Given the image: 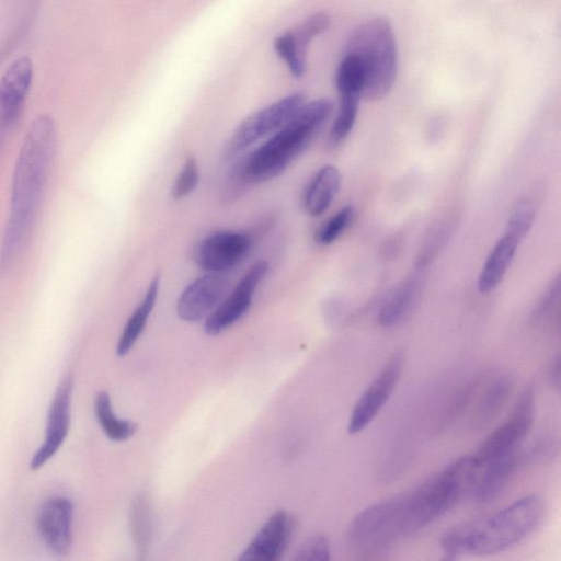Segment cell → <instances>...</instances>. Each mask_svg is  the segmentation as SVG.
Returning <instances> with one entry per match:
<instances>
[{"instance_id":"1","label":"cell","mask_w":561,"mask_h":561,"mask_svg":"<svg viewBox=\"0 0 561 561\" xmlns=\"http://www.w3.org/2000/svg\"><path fill=\"white\" fill-rule=\"evenodd\" d=\"M55 123L48 114L30 125L16 159L11 213L0 253V266H10L25 247L36 217L55 148Z\"/></svg>"},{"instance_id":"2","label":"cell","mask_w":561,"mask_h":561,"mask_svg":"<svg viewBox=\"0 0 561 561\" xmlns=\"http://www.w3.org/2000/svg\"><path fill=\"white\" fill-rule=\"evenodd\" d=\"M332 111L329 99L305 102L265 142L234 163L228 179L229 192L237 193L282 174L307 150Z\"/></svg>"},{"instance_id":"3","label":"cell","mask_w":561,"mask_h":561,"mask_svg":"<svg viewBox=\"0 0 561 561\" xmlns=\"http://www.w3.org/2000/svg\"><path fill=\"white\" fill-rule=\"evenodd\" d=\"M542 501L538 495L524 496L488 518L448 529L439 543L447 558L490 556L504 551L525 539L541 519Z\"/></svg>"},{"instance_id":"4","label":"cell","mask_w":561,"mask_h":561,"mask_svg":"<svg viewBox=\"0 0 561 561\" xmlns=\"http://www.w3.org/2000/svg\"><path fill=\"white\" fill-rule=\"evenodd\" d=\"M480 467L472 457H461L405 494V537L447 513L463 495L471 493Z\"/></svg>"},{"instance_id":"5","label":"cell","mask_w":561,"mask_h":561,"mask_svg":"<svg viewBox=\"0 0 561 561\" xmlns=\"http://www.w3.org/2000/svg\"><path fill=\"white\" fill-rule=\"evenodd\" d=\"M348 54L356 56L364 68L362 96L368 101L383 99L397 78L398 53L390 22L376 16L360 23L351 34Z\"/></svg>"},{"instance_id":"6","label":"cell","mask_w":561,"mask_h":561,"mask_svg":"<svg viewBox=\"0 0 561 561\" xmlns=\"http://www.w3.org/2000/svg\"><path fill=\"white\" fill-rule=\"evenodd\" d=\"M404 494L376 503L352 520L348 536L353 543L362 548H377L405 537Z\"/></svg>"},{"instance_id":"7","label":"cell","mask_w":561,"mask_h":561,"mask_svg":"<svg viewBox=\"0 0 561 561\" xmlns=\"http://www.w3.org/2000/svg\"><path fill=\"white\" fill-rule=\"evenodd\" d=\"M305 102V94L296 92L249 115L228 140L225 158L234 159L260 139L274 134Z\"/></svg>"},{"instance_id":"8","label":"cell","mask_w":561,"mask_h":561,"mask_svg":"<svg viewBox=\"0 0 561 561\" xmlns=\"http://www.w3.org/2000/svg\"><path fill=\"white\" fill-rule=\"evenodd\" d=\"M535 415L534 391L527 388L520 396L511 416L491 432L471 456L477 466L518 451L528 435Z\"/></svg>"},{"instance_id":"9","label":"cell","mask_w":561,"mask_h":561,"mask_svg":"<svg viewBox=\"0 0 561 561\" xmlns=\"http://www.w3.org/2000/svg\"><path fill=\"white\" fill-rule=\"evenodd\" d=\"M267 272V261L261 260L253 263L236 284L232 291L225 296L205 319V332L209 335H217L239 321L251 307L254 293Z\"/></svg>"},{"instance_id":"10","label":"cell","mask_w":561,"mask_h":561,"mask_svg":"<svg viewBox=\"0 0 561 561\" xmlns=\"http://www.w3.org/2000/svg\"><path fill=\"white\" fill-rule=\"evenodd\" d=\"M252 244V237L245 232L216 231L198 242L195 249V261L205 272L221 274L244 260Z\"/></svg>"},{"instance_id":"11","label":"cell","mask_w":561,"mask_h":561,"mask_svg":"<svg viewBox=\"0 0 561 561\" xmlns=\"http://www.w3.org/2000/svg\"><path fill=\"white\" fill-rule=\"evenodd\" d=\"M402 367V353L393 354L356 401L348 419V433L363 431L375 419L393 392Z\"/></svg>"},{"instance_id":"12","label":"cell","mask_w":561,"mask_h":561,"mask_svg":"<svg viewBox=\"0 0 561 561\" xmlns=\"http://www.w3.org/2000/svg\"><path fill=\"white\" fill-rule=\"evenodd\" d=\"M33 78L28 57L15 59L0 78V145L18 122Z\"/></svg>"},{"instance_id":"13","label":"cell","mask_w":561,"mask_h":561,"mask_svg":"<svg viewBox=\"0 0 561 561\" xmlns=\"http://www.w3.org/2000/svg\"><path fill=\"white\" fill-rule=\"evenodd\" d=\"M72 383L70 377H65L51 400L44 442L32 456L30 468L38 470L46 465L62 446L70 427V403Z\"/></svg>"},{"instance_id":"14","label":"cell","mask_w":561,"mask_h":561,"mask_svg":"<svg viewBox=\"0 0 561 561\" xmlns=\"http://www.w3.org/2000/svg\"><path fill=\"white\" fill-rule=\"evenodd\" d=\"M228 280L218 273H207L190 283L176 302L179 318L186 322L206 319L224 299Z\"/></svg>"},{"instance_id":"15","label":"cell","mask_w":561,"mask_h":561,"mask_svg":"<svg viewBox=\"0 0 561 561\" xmlns=\"http://www.w3.org/2000/svg\"><path fill=\"white\" fill-rule=\"evenodd\" d=\"M73 505L65 496L46 501L37 515L38 534L46 547L56 556H66L72 543Z\"/></svg>"},{"instance_id":"16","label":"cell","mask_w":561,"mask_h":561,"mask_svg":"<svg viewBox=\"0 0 561 561\" xmlns=\"http://www.w3.org/2000/svg\"><path fill=\"white\" fill-rule=\"evenodd\" d=\"M295 522L286 511L275 512L239 557L241 561H276L288 548Z\"/></svg>"},{"instance_id":"17","label":"cell","mask_w":561,"mask_h":561,"mask_svg":"<svg viewBox=\"0 0 561 561\" xmlns=\"http://www.w3.org/2000/svg\"><path fill=\"white\" fill-rule=\"evenodd\" d=\"M520 463L518 451L492 460L480 468L471 494L478 503H490L506 486Z\"/></svg>"},{"instance_id":"18","label":"cell","mask_w":561,"mask_h":561,"mask_svg":"<svg viewBox=\"0 0 561 561\" xmlns=\"http://www.w3.org/2000/svg\"><path fill=\"white\" fill-rule=\"evenodd\" d=\"M341 185V173L335 165L327 164L320 168L307 185L302 195V208L318 217L325 213Z\"/></svg>"},{"instance_id":"19","label":"cell","mask_w":561,"mask_h":561,"mask_svg":"<svg viewBox=\"0 0 561 561\" xmlns=\"http://www.w3.org/2000/svg\"><path fill=\"white\" fill-rule=\"evenodd\" d=\"M520 243L515 237L504 233L488 255L478 277V289L486 294L502 282Z\"/></svg>"},{"instance_id":"20","label":"cell","mask_w":561,"mask_h":561,"mask_svg":"<svg viewBox=\"0 0 561 561\" xmlns=\"http://www.w3.org/2000/svg\"><path fill=\"white\" fill-rule=\"evenodd\" d=\"M160 289V276L156 274L150 280L147 290L127 320L116 345V354L125 356L142 333L147 321L156 306Z\"/></svg>"},{"instance_id":"21","label":"cell","mask_w":561,"mask_h":561,"mask_svg":"<svg viewBox=\"0 0 561 561\" xmlns=\"http://www.w3.org/2000/svg\"><path fill=\"white\" fill-rule=\"evenodd\" d=\"M419 290V280L414 277L400 284L379 310L378 322L380 325L389 328L399 323L410 312Z\"/></svg>"},{"instance_id":"22","label":"cell","mask_w":561,"mask_h":561,"mask_svg":"<svg viewBox=\"0 0 561 561\" xmlns=\"http://www.w3.org/2000/svg\"><path fill=\"white\" fill-rule=\"evenodd\" d=\"M95 417L105 435L114 442H123L131 437L137 425L128 420H122L113 411L111 397L106 391H100L94 399Z\"/></svg>"},{"instance_id":"23","label":"cell","mask_w":561,"mask_h":561,"mask_svg":"<svg viewBox=\"0 0 561 561\" xmlns=\"http://www.w3.org/2000/svg\"><path fill=\"white\" fill-rule=\"evenodd\" d=\"M359 99V95H340L339 112L328 139V146L330 148L340 146L352 131L358 112Z\"/></svg>"},{"instance_id":"24","label":"cell","mask_w":561,"mask_h":561,"mask_svg":"<svg viewBox=\"0 0 561 561\" xmlns=\"http://www.w3.org/2000/svg\"><path fill=\"white\" fill-rule=\"evenodd\" d=\"M364 78V68L359 59L347 54L336 71L335 83L339 95L354 94L362 96Z\"/></svg>"},{"instance_id":"25","label":"cell","mask_w":561,"mask_h":561,"mask_svg":"<svg viewBox=\"0 0 561 561\" xmlns=\"http://www.w3.org/2000/svg\"><path fill=\"white\" fill-rule=\"evenodd\" d=\"M511 391V383L505 377L496 379L490 385L478 407L479 421H488L496 415L506 401Z\"/></svg>"},{"instance_id":"26","label":"cell","mask_w":561,"mask_h":561,"mask_svg":"<svg viewBox=\"0 0 561 561\" xmlns=\"http://www.w3.org/2000/svg\"><path fill=\"white\" fill-rule=\"evenodd\" d=\"M276 54L287 65L289 72L295 78H301L306 71V58L299 53L293 32H286L274 39Z\"/></svg>"},{"instance_id":"27","label":"cell","mask_w":561,"mask_h":561,"mask_svg":"<svg viewBox=\"0 0 561 561\" xmlns=\"http://www.w3.org/2000/svg\"><path fill=\"white\" fill-rule=\"evenodd\" d=\"M354 216V209L345 206L323 222L314 233V241L319 245L333 243L350 226Z\"/></svg>"},{"instance_id":"28","label":"cell","mask_w":561,"mask_h":561,"mask_svg":"<svg viewBox=\"0 0 561 561\" xmlns=\"http://www.w3.org/2000/svg\"><path fill=\"white\" fill-rule=\"evenodd\" d=\"M534 217L533 203L528 199H520L510 215L505 232L522 241L529 231Z\"/></svg>"},{"instance_id":"29","label":"cell","mask_w":561,"mask_h":561,"mask_svg":"<svg viewBox=\"0 0 561 561\" xmlns=\"http://www.w3.org/2000/svg\"><path fill=\"white\" fill-rule=\"evenodd\" d=\"M329 24L330 18L325 13H316L293 32L295 44L305 58L310 41L325 31Z\"/></svg>"},{"instance_id":"30","label":"cell","mask_w":561,"mask_h":561,"mask_svg":"<svg viewBox=\"0 0 561 561\" xmlns=\"http://www.w3.org/2000/svg\"><path fill=\"white\" fill-rule=\"evenodd\" d=\"M199 169L198 163L194 157H188L181 170L179 171L173 187L172 196L175 199H181L190 195L198 185Z\"/></svg>"},{"instance_id":"31","label":"cell","mask_w":561,"mask_h":561,"mask_svg":"<svg viewBox=\"0 0 561 561\" xmlns=\"http://www.w3.org/2000/svg\"><path fill=\"white\" fill-rule=\"evenodd\" d=\"M296 560H329L330 548L328 540L322 535L309 537L300 547L295 557Z\"/></svg>"},{"instance_id":"32","label":"cell","mask_w":561,"mask_h":561,"mask_svg":"<svg viewBox=\"0 0 561 561\" xmlns=\"http://www.w3.org/2000/svg\"><path fill=\"white\" fill-rule=\"evenodd\" d=\"M559 295V278L556 279L553 285L549 288L548 293L542 297L541 301L538 304L536 310L534 311L535 319H542L553 307L554 301H557Z\"/></svg>"},{"instance_id":"33","label":"cell","mask_w":561,"mask_h":561,"mask_svg":"<svg viewBox=\"0 0 561 561\" xmlns=\"http://www.w3.org/2000/svg\"><path fill=\"white\" fill-rule=\"evenodd\" d=\"M561 360L560 356L557 357L554 364L551 369V380L553 386L559 389L560 388V379H561Z\"/></svg>"}]
</instances>
